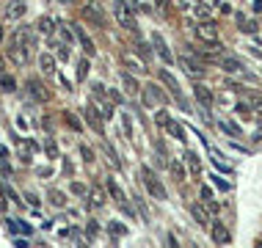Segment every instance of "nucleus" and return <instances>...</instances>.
<instances>
[{"label":"nucleus","mask_w":262,"mask_h":248,"mask_svg":"<svg viewBox=\"0 0 262 248\" xmlns=\"http://www.w3.org/2000/svg\"><path fill=\"white\" fill-rule=\"evenodd\" d=\"M39 66H41V72H45V75H55V58H53L50 53H41Z\"/></svg>","instance_id":"f8f14e48"},{"label":"nucleus","mask_w":262,"mask_h":248,"mask_svg":"<svg viewBox=\"0 0 262 248\" xmlns=\"http://www.w3.org/2000/svg\"><path fill=\"white\" fill-rule=\"evenodd\" d=\"M86 69H89V61H80V72H77V75L86 77Z\"/></svg>","instance_id":"72a5a7b5"},{"label":"nucleus","mask_w":262,"mask_h":248,"mask_svg":"<svg viewBox=\"0 0 262 248\" xmlns=\"http://www.w3.org/2000/svg\"><path fill=\"white\" fill-rule=\"evenodd\" d=\"M182 63H185L188 75H202V63H196V61H190V58H182Z\"/></svg>","instance_id":"412c9836"},{"label":"nucleus","mask_w":262,"mask_h":248,"mask_svg":"<svg viewBox=\"0 0 262 248\" xmlns=\"http://www.w3.org/2000/svg\"><path fill=\"white\" fill-rule=\"evenodd\" d=\"M0 210H6V201H3V193H0Z\"/></svg>","instance_id":"f704fd0d"},{"label":"nucleus","mask_w":262,"mask_h":248,"mask_svg":"<svg viewBox=\"0 0 262 248\" xmlns=\"http://www.w3.org/2000/svg\"><path fill=\"white\" fill-rule=\"evenodd\" d=\"M91 198H94V204H97V207H100V204H105V193H102L100 188H94V190H91Z\"/></svg>","instance_id":"b1692460"},{"label":"nucleus","mask_w":262,"mask_h":248,"mask_svg":"<svg viewBox=\"0 0 262 248\" xmlns=\"http://www.w3.org/2000/svg\"><path fill=\"white\" fill-rule=\"evenodd\" d=\"M0 39H3V31H0Z\"/></svg>","instance_id":"58836bf2"},{"label":"nucleus","mask_w":262,"mask_h":248,"mask_svg":"<svg viewBox=\"0 0 262 248\" xmlns=\"http://www.w3.org/2000/svg\"><path fill=\"white\" fill-rule=\"evenodd\" d=\"M80 154H83V160H86V163L91 160V149H86V146H80Z\"/></svg>","instance_id":"473e14b6"},{"label":"nucleus","mask_w":262,"mask_h":248,"mask_svg":"<svg viewBox=\"0 0 262 248\" xmlns=\"http://www.w3.org/2000/svg\"><path fill=\"white\" fill-rule=\"evenodd\" d=\"M193 97L199 99L204 108H210V105H212V94H210V88H207V86H202V83H196V86H193Z\"/></svg>","instance_id":"9b49d317"},{"label":"nucleus","mask_w":262,"mask_h":248,"mask_svg":"<svg viewBox=\"0 0 262 248\" xmlns=\"http://www.w3.org/2000/svg\"><path fill=\"white\" fill-rule=\"evenodd\" d=\"M28 88L33 91V97H36V99H50V94H47V88H41L36 80H31V83H28Z\"/></svg>","instance_id":"dca6fc26"},{"label":"nucleus","mask_w":262,"mask_h":248,"mask_svg":"<svg viewBox=\"0 0 262 248\" xmlns=\"http://www.w3.org/2000/svg\"><path fill=\"white\" fill-rule=\"evenodd\" d=\"M144 182H146V188H149V193L155 198H166V190H163V185L158 179H155V174L149 171V168H144Z\"/></svg>","instance_id":"39448f33"},{"label":"nucleus","mask_w":262,"mask_h":248,"mask_svg":"<svg viewBox=\"0 0 262 248\" xmlns=\"http://www.w3.org/2000/svg\"><path fill=\"white\" fill-rule=\"evenodd\" d=\"M108 190H111V196H113V198H116V201L124 207V204H127V198H124V193H122V188H119L116 182H108Z\"/></svg>","instance_id":"2eb2a0df"},{"label":"nucleus","mask_w":262,"mask_h":248,"mask_svg":"<svg viewBox=\"0 0 262 248\" xmlns=\"http://www.w3.org/2000/svg\"><path fill=\"white\" fill-rule=\"evenodd\" d=\"M218 63H221V69H226V72H243V63H240L237 58H232V55H221L218 58Z\"/></svg>","instance_id":"9d476101"},{"label":"nucleus","mask_w":262,"mask_h":248,"mask_svg":"<svg viewBox=\"0 0 262 248\" xmlns=\"http://www.w3.org/2000/svg\"><path fill=\"white\" fill-rule=\"evenodd\" d=\"M141 97H144V105L146 108H155V105H163V91L155 86V83H149V86H144V91H141Z\"/></svg>","instance_id":"20e7f679"},{"label":"nucleus","mask_w":262,"mask_h":248,"mask_svg":"<svg viewBox=\"0 0 262 248\" xmlns=\"http://www.w3.org/2000/svg\"><path fill=\"white\" fill-rule=\"evenodd\" d=\"M111 232H113V235H116V237H122V235H127V229H124L122 223H116V221L111 223Z\"/></svg>","instance_id":"a878e982"},{"label":"nucleus","mask_w":262,"mask_h":248,"mask_svg":"<svg viewBox=\"0 0 262 248\" xmlns=\"http://www.w3.org/2000/svg\"><path fill=\"white\" fill-rule=\"evenodd\" d=\"M158 6H166V0H158Z\"/></svg>","instance_id":"e433bc0d"},{"label":"nucleus","mask_w":262,"mask_h":248,"mask_svg":"<svg viewBox=\"0 0 262 248\" xmlns=\"http://www.w3.org/2000/svg\"><path fill=\"white\" fill-rule=\"evenodd\" d=\"M23 17H25V3L23 0H11L9 9H6V19L14 22V19H23Z\"/></svg>","instance_id":"6e6552de"},{"label":"nucleus","mask_w":262,"mask_h":248,"mask_svg":"<svg viewBox=\"0 0 262 248\" xmlns=\"http://www.w3.org/2000/svg\"><path fill=\"white\" fill-rule=\"evenodd\" d=\"M50 198H53V204H58V207L63 204V196L58 193V190H53V193H50Z\"/></svg>","instance_id":"c756f323"},{"label":"nucleus","mask_w":262,"mask_h":248,"mask_svg":"<svg viewBox=\"0 0 262 248\" xmlns=\"http://www.w3.org/2000/svg\"><path fill=\"white\" fill-rule=\"evenodd\" d=\"M196 36H199V41H204V44L218 47V25L215 22H199L196 25Z\"/></svg>","instance_id":"f03ea898"},{"label":"nucleus","mask_w":262,"mask_h":248,"mask_svg":"<svg viewBox=\"0 0 262 248\" xmlns=\"http://www.w3.org/2000/svg\"><path fill=\"white\" fill-rule=\"evenodd\" d=\"M0 83H3V88H9V91H14V86H17V83H14V77H9V75L0 77Z\"/></svg>","instance_id":"bb28decb"},{"label":"nucleus","mask_w":262,"mask_h":248,"mask_svg":"<svg viewBox=\"0 0 262 248\" xmlns=\"http://www.w3.org/2000/svg\"><path fill=\"white\" fill-rule=\"evenodd\" d=\"M210 179H212V185H215V188H221V190H229V182H226V179H221L218 174H212Z\"/></svg>","instance_id":"5701e85b"},{"label":"nucleus","mask_w":262,"mask_h":248,"mask_svg":"<svg viewBox=\"0 0 262 248\" xmlns=\"http://www.w3.org/2000/svg\"><path fill=\"white\" fill-rule=\"evenodd\" d=\"M113 17H116V22L124 31H136L138 19H136V11H133V6L127 0H113Z\"/></svg>","instance_id":"f257e3e1"},{"label":"nucleus","mask_w":262,"mask_h":248,"mask_svg":"<svg viewBox=\"0 0 262 248\" xmlns=\"http://www.w3.org/2000/svg\"><path fill=\"white\" fill-rule=\"evenodd\" d=\"M75 36L80 39V44H83V50H86L89 55H94V44H91V39L86 36V31H83L80 25H75Z\"/></svg>","instance_id":"ddd939ff"},{"label":"nucleus","mask_w":262,"mask_h":248,"mask_svg":"<svg viewBox=\"0 0 262 248\" xmlns=\"http://www.w3.org/2000/svg\"><path fill=\"white\" fill-rule=\"evenodd\" d=\"M61 3H72V0H61Z\"/></svg>","instance_id":"4c0bfd02"},{"label":"nucleus","mask_w":262,"mask_h":248,"mask_svg":"<svg viewBox=\"0 0 262 248\" xmlns=\"http://www.w3.org/2000/svg\"><path fill=\"white\" fill-rule=\"evenodd\" d=\"M152 44L158 47V55H160L163 61H166V63H174V55L168 53V47H166V41H163L160 33H155V36H152Z\"/></svg>","instance_id":"1a4fd4ad"},{"label":"nucleus","mask_w":262,"mask_h":248,"mask_svg":"<svg viewBox=\"0 0 262 248\" xmlns=\"http://www.w3.org/2000/svg\"><path fill=\"white\" fill-rule=\"evenodd\" d=\"M218 127H221L226 136H232V138H237V136H240V130H237V127L232 124V122H218Z\"/></svg>","instance_id":"aec40b11"},{"label":"nucleus","mask_w":262,"mask_h":248,"mask_svg":"<svg viewBox=\"0 0 262 248\" xmlns=\"http://www.w3.org/2000/svg\"><path fill=\"white\" fill-rule=\"evenodd\" d=\"M212 240L215 243H221V245H226V243H232V235H229V229L221 223V221H212Z\"/></svg>","instance_id":"0eeeda50"},{"label":"nucleus","mask_w":262,"mask_h":248,"mask_svg":"<svg viewBox=\"0 0 262 248\" xmlns=\"http://www.w3.org/2000/svg\"><path fill=\"white\" fill-rule=\"evenodd\" d=\"M86 122H91V127H94L97 132H102V124H100V119H97V110L94 108H86Z\"/></svg>","instance_id":"f3484780"},{"label":"nucleus","mask_w":262,"mask_h":248,"mask_svg":"<svg viewBox=\"0 0 262 248\" xmlns=\"http://www.w3.org/2000/svg\"><path fill=\"white\" fill-rule=\"evenodd\" d=\"M83 17H86L89 22L105 28V11H102V6L97 3V0H89V3H83Z\"/></svg>","instance_id":"7ed1b4c3"},{"label":"nucleus","mask_w":262,"mask_h":248,"mask_svg":"<svg viewBox=\"0 0 262 248\" xmlns=\"http://www.w3.org/2000/svg\"><path fill=\"white\" fill-rule=\"evenodd\" d=\"M36 31H39V33H45V36H50V33H53V22H50L47 17H41L39 22H36Z\"/></svg>","instance_id":"a211bd4d"},{"label":"nucleus","mask_w":262,"mask_h":248,"mask_svg":"<svg viewBox=\"0 0 262 248\" xmlns=\"http://www.w3.org/2000/svg\"><path fill=\"white\" fill-rule=\"evenodd\" d=\"M160 80L166 83V86H168V91H171V94H174L177 99H180V86H177V80H174V77L166 72V69H163V72H160Z\"/></svg>","instance_id":"4468645a"},{"label":"nucleus","mask_w":262,"mask_h":248,"mask_svg":"<svg viewBox=\"0 0 262 248\" xmlns=\"http://www.w3.org/2000/svg\"><path fill=\"white\" fill-rule=\"evenodd\" d=\"M171 171H174L177 179H185V168H182L180 163H171Z\"/></svg>","instance_id":"393cba45"},{"label":"nucleus","mask_w":262,"mask_h":248,"mask_svg":"<svg viewBox=\"0 0 262 248\" xmlns=\"http://www.w3.org/2000/svg\"><path fill=\"white\" fill-rule=\"evenodd\" d=\"M58 55H61V58H69V44H61L58 47Z\"/></svg>","instance_id":"2f4dec72"},{"label":"nucleus","mask_w":262,"mask_h":248,"mask_svg":"<svg viewBox=\"0 0 262 248\" xmlns=\"http://www.w3.org/2000/svg\"><path fill=\"white\" fill-rule=\"evenodd\" d=\"M158 122H160L163 127H166V130L171 132V136H174L177 141H185V130H182V127L177 124V122H171V119H168L166 113H160V116H158Z\"/></svg>","instance_id":"423d86ee"},{"label":"nucleus","mask_w":262,"mask_h":248,"mask_svg":"<svg viewBox=\"0 0 262 248\" xmlns=\"http://www.w3.org/2000/svg\"><path fill=\"white\" fill-rule=\"evenodd\" d=\"M11 223H14V229H17V232H23V235H28V232H31L25 223H19V221H11Z\"/></svg>","instance_id":"7c9ffc66"},{"label":"nucleus","mask_w":262,"mask_h":248,"mask_svg":"<svg viewBox=\"0 0 262 248\" xmlns=\"http://www.w3.org/2000/svg\"><path fill=\"white\" fill-rule=\"evenodd\" d=\"M124 86H127V88H133V91H136V88H138V83H136V80H133V77H130V75H124Z\"/></svg>","instance_id":"c85d7f7f"},{"label":"nucleus","mask_w":262,"mask_h":248,"mask_svg":"<svg viewBox=\"0 0 262 248\" xmlns=\"http://www.w3.org/2000/svg\"><path fill=\"white\" fill-rule=\"evenodd\" d=\"M235 113H237V116H243V119H249L251 116V108H249V105H237Z\"/></svg>","instance_id":"cd10ccee"},{"label":"nucleus","mask_w":262,"mask_h":248,"mask_svg":"<svg viewBox=\"0 0 262 248\" xmlns=\"http://www.w3.org/2000/svg\"><path fill=\"white\" fill-rule=\"evenodd\" d=\"M190 212H193V218H196V221H199L202 226H207V223H210V218H207V212H204L202 207H193V210H190Z\"/></svg>","instance_id":"4be33fe9"},{"label":"nucleus","mask_w":262,"mask_h":248,"mask_svg":"<svg viewBox=\"0 0 262 248\" xmlns=\"http://www.w3.org/2000/svg\"><path fill=\"white\" fill-rule=\"evenodd\" d=\"M0 75H3V58H0Z\"/></svg>","instance_id":"c9c22d12"},{"label":"nucleus","mask_w":262,"mask_h":248,"mask_svg":"<svg viewBox=\"0 0 262 248\" xmlns=\"http://www.w3.org/2000/svg\"><path fill=\"white\" fill-rule=\"evenodd\" d=\"M124 63H127V66H133L136 72H144V63H141L138 58H133V53H124Z\"/></svg>","instance_id":"6ab92c4d"}]
</instances>
